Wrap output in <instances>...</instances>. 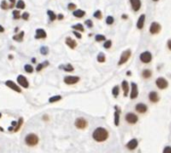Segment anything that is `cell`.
I'll return each mask as SVG.
<instances>
[{"label":"cell","instance_id":"1","mask_svg":"<svg viewBox=\"0 0 171 153\" xmlns=\"http://www.w3.org/2000/svg\"><path fill=\"white\" fill-rule=\"evenodd\" d=\"M108 136H109L108 131L105 128H103V127H98L92 133L93 139L97 141V142H104V141L108 139Z\"/></svg>","mask_w":171,"mask_h":153},{"label":"cell","instance_id":"2","mask_svg":"<svg viewBox=\"0 0 171 153\" xmlns=\"http://www.w3.org/2000/svg\"><path fill=\"white\" fill-rule=\"evenodd\" d=\"M131 55H132V51H131L130 49L124 50L123 52L121 53L120 58H119V60H118V66H121V65L125 64V63L130 59Z\"/></svg>","mask_w":171,"mask_h":153},{"label":"cell","instance_id":"3","mask_svg":"<svg viewBox=\"0 0 171 153\" xmlns=\"http://www.w3.org/2000/svg\"><path fill=\"white\" fill-rule=\"evenodd\" d=\"M139 59L142 63H144V64H148V63H150L152 59H153V56H152V53L150 52V51L146 50V51H143V52L140 54Z\"/></svg>","mask_w":171,"mask_h":153},{"label":"cell","instance_id":"4","mask_svg":"<svg viewBox=\"0 0 171 153\" xmlns=\"http://www.w3.org/2000/svg\"><path fill=\"white\" fill-rule=\"evenodd\" d=\"M38 136L35 135L33 133H30L28 134V135L25 137V142H26L27 145H29V146H35V145L38 143Z\"/></svg>","mask_w":171,"mask_h":153},{"label":"cell","instance_id":"5","mask_svg":"<svg viewBox=\"0 0 171 153\" xmlns=\"http://www.w3.org/2000/svg\"><path fill=\"white\" fill-rule=\"evenodd\" d=\"M125 120L128 124L134 125V124H136L138 122L139 118H138L137 114L133 113V112H128V113H126V115H125Z\"/></svg>","mask_w":171,"mask_h":153},{"label":"cell","instance_id":"6","mask_svg":"<svg viewBox=\"0 0 171 153\" xmlns=\"http://www.w3.org/2000/svg\"><path fill=\"white\" fill-rule=\"evenodd\" d=\"M139 95V91H138V86L135 82H131L130 84V91H129V97L132 100L136 99Z\"/></svg>","mask_w":171,"mask_h":153},{"label":"cell","instance_id":"7","mask_svg":"<svg viewBox=\"0 0 171 153\" xmlns=\"http://www.w3.org/2000/svg\"><path fill=\"white\" fill-rule=\"evenodd\" d=\"M155 84L157 86L158 89L160 90H164L168 87V81L167 79H165L164 77H158L157 79L155 80Z\"/></svg>","mask_w":171,"mask_h":153},{"label":"cell","instance_id":"8","mask_svg":"<svg viewBox=\"0 0 171 153\" xmlns=\"http://www.w3.org/2000/svg\"><path fill=\"white\" fill-rule=\"evenodd\" d=\"M160 31H161L160 23L156 22V21H153V22L150 24V26H149V32H150V34L156 35V34H158Z\"/></svg>","mask_w":171,"mask_h":153},{"label":"cell","instance_id":"9","mask_svg":"<svg viewBox=\"0 0 171 153\" xmlns=\"http://www.w3.org/2000/svg\"><path fill=\"white\" fill-rule=\"evenodd\" d=\"M135 111L139 114H145L147 111H148V106H147L145 103L139 102L135 105Z\"/></svg>","mask_w":171,"mask_h":153},{"label":"cell","instance_id":"10","mask_svg":"<svg viewBox=\"0 0 171 153\" xmlns=\"http://www.w3.org/2000/svg\"><path fill=\"white\" fill-rule=\"evenodd\" d=\"M88 125V122L82 117H79L75 120V126L78 129H85Z\"/></svg>","mask_w":171,"mask_h":153},{"label":"cell","instance_id":"11","mask_svg":"<svg viewBox=\"0 0 171 153\" xmlns=\"http://www.w3.org/2000/svg\"><path fill=\"white\" fill-rule=\"evenodd\" d=\"M129 3H130V6L131 8H132V10L134 11V12H137V11L140 10V8H141V0H129Z\"/></svg>","mask_w":171,"mask_h":153},{"label":"cell","instance_id":"12","mask_svg":"<svg viewBox=\"0 0 171 153\" xmlns=\"http://www.w3.org/2000/svg\"><path fill=\"white\" fill-rule=\"evenodd\" d=\"M145 19H146V15H145V14H141V15L138 17L137 22H136L137 29H139V30L143 29L144 25H145Z\"/></svg>","mask_w":171,"mask_h":153},{"label":"cell","instance_id":"13","mask_svg":"<svg viewBox=\"0 0 171 153\" xmlns=\"http://www.w3.org/2000/svg\"><path fill=\"white\" fill-rule=\"evenodd\" d=\"M80 80V78L77 76H66L64 78V82L66 84H68V85H73V84H76L78 83V81Z\"/></svg>","mask_w":171,"mask_h":153},{"label":"cell","instance_id":"14","mask_svg":"<svg viewBox=\"0 0 171 153\" xmlns=\"http://www.w3.org/2000/svg\"><path fill=\"white\" fill-rule=\"evenodd\" d=\"M138 147V140L136 138H133V139H131L130 141H128L127 143H126V148H127L128 150H135L136 148Z\"/></svg>","mask_w":171,"mask_h":153},{"label":"cell","instance_id":"15","mask_svg":"<svg viewBox=\"0 0 171 153\" xmlns=\"http://www.w3.org/2000/svg\"><path fill=\"white\" fill-rule=\"evenodd\" d=\"M121 87H122L124 97H127V96L129 95V91H130V86H129V83H128V81H126V80H123V81L121 82Z\"/></svg>","mask_w":171,"mask_h":153},{"label":"cell","instance_id":"16","mask_svg":"<svg viewBox=\"0 0 171 153\" xmlns=\"http://www.w3.org/2000/svg\"><path fill=\"white\" fill-rule=\"evenodd\" d=\"M148 99L151 103H157L159 101V95L156 91H150L148 94Z\"/></svg>","mask_w":171,"mask_h":153},{"label":"cell","instance_id":"17","mask_svg":"<svg viewBox=\"0 0 171 153\" xmlns=\"http://www.w3.org/2000/svg\"><path fill=\"white\" fill-rule=\"evenodd\" d=\"M5 84H6V86H7V87L11 88L12 90L16 91V92H18V93H20V92H21V89L17 86V84L14 83L12 80H7V81L5 82Z\"/></svg>","mask_w":171,"mask_h":153},{"label":"cell","instance_id":"18","mask_svg":"<svg viewBox=\"0 0 171 153\" xmlns=\"http://www.w3.org/2000/svg\"><path fill=\"white\" fill-rule=\"evenodd\" d=\"M17 83H19V85L24 87V88H28V86H29L28 80L25 78L23 75H19V76L17 77Z\"/></svg>","mask_w":171,"mask_h":153},{"label":"cell","instance_id":"19","mask_svg":"<svg viewBox=\"0 0 171 153\" xmlns=\"http://www.w3.org/2000/svg\"><path fill=\"white\" fill-rule=\"evenodd\" d=\"M35 33H36L35 34V38L36 39H44V38H46V36H47L46 31L44 29H41V28L37 29Z\"/></svg>","mask_w":171,"mask_h":153},{"label":"cell","instance_id":"20","mask_svg":"<svg viewBox=\"0 0 171 153\" xmlns=\"http://www.w3.org/2000/svg\"><path fill=\"white\" fill-rule=\"evenodd\" d=\"M115 112H114V124L116 126L119 125V122H120V109L118 106H115Z\"/></svg>","mask_w":171,"mask_h":153},{"label":"cell","instance_id":"21","mask_svg":"<svg viewBox=\"0 0 171 153\" xmlns=\"http://www.w3.org/2000/svg\"><path fill=\"white\" fill-rule=\"evenodd\" d=\"M65 43H66V45L68 46L69 48H71V49H74L77 46L76 41L72 39L71 37H67V38L65 39Z\"/></svg>","mask_w":171,"mask_h":153},{"label":"cell","instance_id":"22","mask_svg":"<svg viewBox=\"0 0 171 153\" xmlns=\"http://www.w3.org/2000/svg\"><path fill=\"white\" fill-rule=\"evenodd\" d=\"M141 76L142 78L144 79H149L152 77V71L151 69H148V68H146V69H143L141 72Z\"/></svg>","mask_w":171,"mask_h":153},{"label":"cell","instance_id":"23","mask_svg":"<svg viewBox=\"0 0 171 153\" xmlns=\"http://www.w3.org/2000/svg\"><path fill=\"white\" fill-rule=\"evenodd\" d=\"M85 15V11L82 10V9H75L73 10V16L77 18H82Z\"/></svg>","mask_w":171,"mask_h":153},{"label":"cell","instance_id":"24","mask_svg":"<svg viewBox=\"0 0 171 153\" xmlns=\"http://www.w3.org/2000/svg\"><path fill=\"white\" fill-rule=\"evenodd\" d=\"M23 37H24V31H21L18 34L14 35V36H13V40H15V41H18V42H22Z\"/></svg>","mask_w":171,"mask_h":153},{"label":"cell","instance_id":"25","mask_svg":"<svg viewBox=\"0 0 171 153\" xmlns=\"http://www.w3.org/2000/svg\"><path fill=\"white\" fill-rule=\"evenodd\" d=\"M119 92H120V87L118 85H115L112 88V95H113L114 98H117L119 95Z\"/></svg>","mask_w":171,"mask_h":153},{"label":"cell","instance_id":"26","mask_svg":"<svg viewBox=\"0 0 171 153\" xmlns=\"http://www.w3.org/2000/svg\"><path fill=\"white\" fill-rule=\"evenodd\" d=\"M60 68H61V69H64V71H67V72H71V71H73L74 70V68L71 64L60 65Z\"/></svg>","mask_w":171,"mask_h":153},{"label":"cell","instance_id":"27","mask_svg":"<svg viewBox=\"0 0 171 153\" xmlns=\"http://www.w3.org/2000/svg\"><path fill=\"white\" fill-rule=\"evenodd\" d=\"M72 29L73 30H76V31H79V32H83L84 31V27L82 24H80V23H77V24L73 25L72 26Z\"/></svg>","mask_w":171,"mask_h":153},{"label":"cell","instance_id":"28","mask_svg":"<svg viewBox=\"0 0 171 153\" xmlns=\"http://www.w3.org/2000/svg\"><path fill=\"white\" fill-rule=\"evenodd\" d=\"M47 15L49 17V19H50V21H54L56 18H57V15L53 12L52 10H47Z\"/></svg>","mask_w":171,"mask_h":153},{"label":"cell","instance_id":"29","mask_svg":"<svg viewBox=\"0 0 171 153\" xmlns=\"http://www.w3.org/2000/svg\"><path fill=\"white\" fill-rule=\"evenodd\" d=\"M105 60H106V57H105V54H104V53H102V52H100V53L97 55V61H98V62H100V63H103V62H105Z\"/></svg>","mask_w":171,"mask_h":153},{"label":"cell","instance_id":"30","mask_svg":"<svg viewBox=\"0 0 171 153\" xmlns=\"http://www.w3.org/2000/svg\"><path fill=\"white\" fill-rule=\"evenodd\" d=\"M49 65V62L48 61H45V62H43V63H40V64H38L37 65V67H36V71H40V70H42L43 69L44 67L45 66H48Z\"/></svg>","mask_w":171,"mask_h":153},{"label":"cell","instance_id":"31","mask_svg":"<svg viewBox=\"0 0 171 153\" xmlns=\"http://www.w3.org/2000/svg\"><path fill=\"white\" fill-rule=\"evenodd\" d=\"M106 38H105V35H102V34H97L95 35V41L97 42H104Z\"/></svg>","mask_w":171,"mask_h":153},{"label":"cell","instance_id":"32","mask_svg":"<svg viewBox=\"0 0 171 153\" xmlns=\"http://www.w3.org/2000/svg\"><path fill=\"white\" fill-rule=\"evenodd\" d=\"M16 8L17 9H24L25 8V3L23 0H18L16 2Z\"/></svg>","mask_w":171,"mask_h":153},{"label":"cell","instance_id":"33","mask_svg":"<svg viewBox=\"0 0 171 153\" xmlns=\"http://www.w3.org/2000/svg\"><path fill=\"white\" fill-rule=\"evenodd\" d=\"M61 96L60 95H56V96H52V97L49 98V102L50 103H53V102H56V101H59L61 99Z\"/></svg>","mask_w":171,"mask_h":153},{"label":"cell","instance_id":"34","mask_svg":"<svg viewBox=\"0 0 171 153\" xmlns=\"http://www.w3.org/2000/svg\"><path fill=\"white\" fill-rule=\"evenodd\" d=\"M111 46H112L111 40H105L104 44H103V47H104L105 49H109V48H111Z\"/></svg>","mask_w":171,"mask_h":153},{"label":"cell","instance_id":"35","mask_svg":"<svg viewBox=\"0 0 171 153\" xmlns=\"http://www.w3.org/2000/svg\"><path fill=\"white\" fill-rule=\"evenodd\" d=\"M24 69H25V71H26L27 73H32V72H33V67H32V65H30V64L25 65Z\"/></svg>","mask_w":171,"mask_h":153},{"label":"cell","instance_id":"36","mask_svg":"<svg viewBox=\"0 0 171 153\" xmlns=\"http://www.w3.org/2000/svg\"><path fill=\"white\" fill-rule=\"evenodd\" d=\"M40 52L41 54H43V55H47L48 52H49V49L47 46H42L40 48Z\"/></svg>","mask_w":171,"mask_h":153},{"label":"cell","instance_id":"37","mask_svg":"<svg viewBox=\"0 0 171 153\" xmlns=\"http://www.w3.org/2000/svg\"><path fill=\"white\" fill-rule=\"evenodd\" d=\"M114 23V17L113 16H107L106 17V24L112 25Z\"/></svg>","mask_w":171,"mask_h":153},{"label":"cell","instance_id":"38","mask_svg":"<svg viewBox=\"0 0 171 153\" xmlns=\"http://www.w3.org/2000/svg\"><path fill=\"white\" fill-rule=\"evenodd\" d=\"M12 15H13V18H14V19H19V18L21 17L20 12H19L18 10H13V11H12Z\"/></svg>","mask_w":171,"mask_h":153},{"label":"cell","instance_id":"39","mask_svg":"<svg viewBox=\"0 0 171 153\" xmlns=\"http://www.w3.org/2000/svg\"><path fill=\"white\" fill-rule=\"evenodd\" d=\"M93 16L96 18V19H101L102 18V13H101V11L100 10H96L94 14H93Z\"/></svg>","mask_w":171,"mask_h":153},{"label":"cell","instance_id":"40","mask_svg":"<svg viewBox=\"0 0 171 153\" xmlns=\"http://www.w3.org/2000/svg\"><path fill=\"white\" fill-rule=\"evenodd\" d=\"M0 6H1L2 9H4V10H6V9L10 8V5H8V3L5 1V0H3V1L1 2V4H0Z\"/></svg>","mask_w":171,"mask_h":153},{"label":"cell","instance_id":"41","mask_svg":"<svg viewBox=\"0 0 171 153\" xmlns=\"http://www.w3.org/2000/svg\"><path fill=\"white\" fill-rule=\"evenodd\" d=\"M67 8H68V10H70V11H73L76 9V5L74 3H69L68 6H67Z\"/></svg>","mask_w":171,"mask_h":153},{"label":"cell","instance_id":"42","mask_svg":"<svg viewBox=\"0 0 171 153\" xmlns=\"http://www.w3.org/2000/svg\"><path fill=\"white\" fill-rule=\"evenodd\" d=\"M85 25L87 26L88 28H92L93 27V22L91 21L90 19H88V20H86L85 21Z\"/></svg>","mask_w":171,"mask_h":153},{"label":"cell","instance_id":"43","mask_svg":"<svg viewBox=\"0 0 171 153\" xmlns=\"http://www.w3.org/2000/svg\"><path fill=\"white\" fill-rule=\"evenodd\" d=\"M162 153H171V146H165Z\"/></svg>","mask_w":171,"mask_h":153},{"label":"cell","instance_id":"44","mask_svg":"<svg viewBox=\"0 0 171 153\" xmlns=\"http://www.w3.org/2000/svg\"><path fill=\"white\" fill-rule=\"evenodd\" d=\"M21 17H22L24 20H28V19H29V13H28V12H24V13L22 14V15H21Z\"/></svg>","mask_w":171,"mask_h":153},{"label":"cell","instance_id":"45","mask_svg":"<svg viewBox=\"0 0 171 153\" xmlns=\"http://www.w3.org/2000/svg\"><path fill=\"white\" fill-rule=\"evenodd\" d=\"M73 33H74V35H75V36H76L78 39H81V37H82V36H81V34H80V32H79V31H76V30H74Z\"/></svg>","mask_w":171,"mask_h":153},{"label":"cell","instance_id":"46","mask_svg":"<svg viewBox=\"0 0 171 153\" xmlns=\"http://www.w3.org/2000/svg\"><path fill=\"white\" fill-rule=\"evenodd\" d=\"M167 47H168V49H169V50L171 51V39H169L167 41Z\"/></svg>","mask_w":171,"mask_h":153},{"label":"cell","instance_id":"47","mask_svg":"<svg viewBox=\"0 0 171 153\" xmlns=\"http://www.w3.org/2000/svg\"><path fill=\"white\" fill-rule=\"evenodd\" d=\"M57 18H58L59 20H62L63 18H64V16H63L62 14H58V15H57Z\"/></svg>","mask_w":171,"mask_h":153},{"label":"cell","instance_id":"48","mask_svg":"<svg viewBox=\"0 0 171 153\" xmlns=\"http://www.w3.org/2000/svg\"><path fill=\"white\" fill-rule=\"evenodd\" d=\"M9 1L11 2V5H10V7H13L14 5H15V3H16L15 0H9Z\"/></svg>","mask_w":171,"mask_h":153},{"label":"cell","instance_id":"49","mask_svg":"<svg viewBox=\"0 0 171 153\" xmlns=\"http://www.w3.org/2000/svg\"><path fill=\"white\" fill-rule=\"evenodd\" d=\"M121 17H122V19H127L128 16L126 15V14H122V16H121Z\"/></svg>","mask_w":171,"mask_h":153},{"label":"cell","instance_id":"50","mask_svg":"<svg viewBox=\"0 0 171 153\" xmlns=\"http://www.w3.org/2000/svg\"><path fill=\"white\" fill-rule=\"evenodd\" d=\"M2 32H4V28L0 25V33H2Z\"/></svg>","mask_w":171,"mask_h":153},{"label":"cell","instance_id":"51","mask_svg":"<svg viewBox=\"0 0 171 153\" xmlns=\"http://www.w3.org/2000/svg\"><path fill=\"white\" fill-rule=\"evenodd\" d=\"M126 74H127V75H128V76H130L131 72H130V71H127V72H126Z\"/></svg>","mask_w":171,"mask_h":153},{"label":"cell","instance_id":"52","mask_svg":"<svg viewBox=\"0 0 171 153\" xmlns=\"http://www.w3.org/2000/svg\"><path fill=\"white\" fill-rule=\"evenodd\" d=\"M35 61H36V59H35V58H32V62H33V63H34V62H35Z\"/></svg>","mask_w":171,"mask_h":153},{"label":"cell","instance_id":"53","mask_svg":"<svg viewBox=\"0 0 171 153\" xmlns=\"http://www.w3.org/2000/svg\"><path fill=\"white\" fill-rule=\"evenodd\" d=\"M152 1H153V2H158L159 0H152Z\"/></svg>","mask_w":171,"mask_h":153},{"label":"cell","instance_id":"54","mask_svg":"<svg viewBox=\"0 0 171 153\" xmlns=\"http://www.w3.org/2000/svg\"><path fill=\"white\" fill-rule=\"evenodd\" d=\"M0 130H1V131H3V129H2L1 127H0Z\"/></svg>","mask_w":171,"mask_h":153},{"label":"cell","instance_id":"55","mask_svg":"<svg viewBox=\"0 0 171 153\" xmlns=\"http://www.w3.org/2000/svg\"><path fill=\"white\" fill-rule=\"evenodd\" d=\"M0 118H1V113H0Z\"/></svg>","mask_w":171,"mask_h":153}]
</instances>
